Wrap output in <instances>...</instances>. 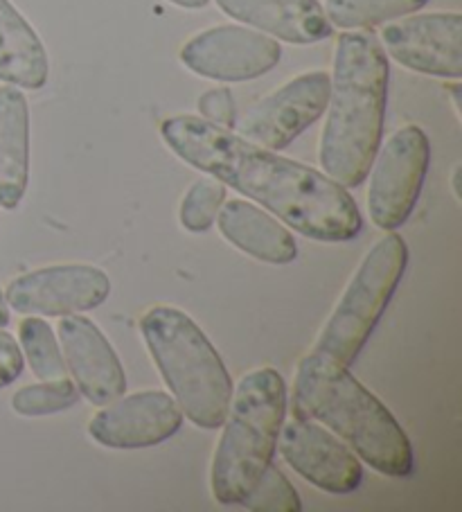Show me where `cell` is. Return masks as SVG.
Segmentation results:
<instances>
[{
    "label": "cell",
    "mask_w": 462,
    "mask_h": 512,
    "mask_svg": "<svg viewBox=\"0 0 462 512\" xmlns=\"http://www.w3.org/2000/svg\"><path fill=\"white\" fill-rule=\"evenodd\" d=\"M278 447L293 472L325 492L348 494L363 481L357 454L314 420L293 416L282 422Z\"/></svg>",
    "instance_id": "obj_13"
},
{
    "label": "cell",
    "mask_w": 462,
    "mask_h": 512,
    "mask_svg": "<svg viewBox=\"0 0 462 512\" xmlns=\"http://www.w3.org/2000/svg\"><path fill=\"white\" fill-rule=\"evenodd\" d=\"M330 88L332 79L323 70L293 77L278 91L255 102L235 122L237 136L280 152L323 116L330 102Z\"/></svg>",
    "instance_id": "obj_8"
},
{
    "label": "cell",
    "mask_w": 462,
    "mask_h": 512,
    "mask_svg": "<svg viewBox=\"0 0 462 512\" xmlns=\"http://www.w3.org/2000/svg\"><path fill=\"white\" fill-rule=\"evenodd\" d=\"M140 334L183 416L201 429H219L233 382L199 325L176 307L158 305L142 314Z\"/></svg>",
    "instance_id": "obj_5"
},
{
    "label": "cell",
    "mask_w": 462,
    "mask_h": 512,
    "mask_svg": "<svg viewBox=\"0 0 462 512\" xmlns=\"http://www.w3.org/2000/svg\"><path fill=\"white\" fill-rule=\"evenodd\" d=\"M282 59L280 43L242 25H217L181 48L183 66L215 82H248L269 73Z\"/></svg>",
    "instance_id": "obj_10"
},
{
    "label": "cell",
    "mask_w": 462,
    "mask_h": 512,
    "mask_svg": "<svg viewBox=\"0 0 462 512\" xmlns=\"http://www.w3.org/2000/svg\"><path fill=\"white\" fill-rule=\"evenodd\" d=\"M219 233L239 251L266 264H289L298 244L278 219L244 199H228L217 213Z\"/></svg>",
    "instance_id": "obj_16"
},
{
    "label": "cell",
    "mask_w": 462,
    "mask_h": 512,
    "mask_svg": "<svg viewBox=\"0 0 462 512\" xmlns=\"http://www.w3.org/2000/svg\"><path fill=\"white\" fill-rule=\"evenodd\" d=\"M458 181H460V165H456V170L451 174V185H453V194H456V199L460 201V188H458Z\"/></svg>",
    "instance_id": "obj_29"
},
{
    "label": "cell",
    "mask_w": 462,
    "mask_h": 512,
    "mask_svg": "<svg viewBox=\"0 0 462 512\" xmlns=\"http://www.w3.org/2000/svg\"><path fill=\"white\" fill-rule=\"evenodd\" d=\"M59 346L79 395L95 406L109 404L127 391V375L109 339L84 314H68L59 321Z\"/></svg>",
    "instance_id": "obj_14"
},
{
    "label": "cell",
    "mask_w": 462,
    "mask_h": 512,
    "mask_svg": "<svg viewBox=\"0 0 462 512\" xmlns=\"http://www.w3.org/2000/svg\"><path fill=\"white\" fill-rule=\"evenodd\" d=\"M111 280L95 264H52L16 276L5 291L7 305L25 316H68L100 307Z\"/></svg>",
    "instance_id": "obj_9"
},
{
    "label": "cell",
    "mask_w": 462,
    "mask_h": 512,
    "mask_svg": "<svg viewBox=\"0 0 462 512\" xmlns=\"http://www.w3.org/2000/svg\"><path fill=\"white\" fill-rule=\"evenodd\" d=\"M330 79L321 167L343 188H357L370 174L386 118L388 55L375 34L343 32Z\"/></svg>",
    "instance_id": "obj_2"
},
{
    "label": "cell",
    "mask_w": 462,
    "mask_h": 512,
    "mask_svg": "<svg viewBox=\"0 0 462 512\" xmlns=\"http://www.w3.org/2000/svg\"><path fill=\"white\" fill-rule=\"evenodd\" d=\"M462 16L458 12L415 14L390 21L381 30V48L415 73L460 79Z\"/></svg>",
    "instance_id": "obj_11"
},
{
    "label": "cell",
    "mask_w": 462,
    "mask_h": 512,
    "mask_svg": "<svg viewBox=\"0 0 462 512\" xmlns=\"http://www.w3.org/2000/svg\"><path fill=\"white\" fill-rule=\"evenodd\" d=\"M242 506L255 512H300L302 501L280 467L269 463L253 488L246 492Z\"/></svg>",
    "instance_id": "obj_23"
},
{
    "label": "cell",
    "mask_w": 462,
    "mask_h": 512,
    "mask_svg": "<svg viewBox=\"0 0 462 512\" xmlns=\"http://www.w3.org/2000/svg\"><path fill=\"white\" fill-rule=\"evenodd\" d=\"M183 425V411L163 391H140L102 404L88 422V436L109 449H145L170 440Z\"/></svg>",
    "instance_id": "obj_12"
},
{
    "label": "cell",
    "mask_w": 462,
    "mask_h": 512,
    "mask_svg": "<svg viewBox=\"0 0 462 512\" xmlns=\"http://www.w3.org/2000/svg\"><path fill=\"white\" fill-rule=\"evenodd\" d=\"M170 3L185 7V10H201V7H206L210 0H170Z\"/></svg>",
    "instance_id": "obj_27"
},
{
    "label": "cell",
    "mask_w": 462,
    "mask_h": 512,
    "mask_svg": "<svg viewBox=\"0 0 462 512\" xmlns=\"http://www.w3.org/2000/svg\"><path fill=\"white\" fill-rule=\"evenodd\" d=\"M429 0H325L327 21L341 30H368L413 14Z\"/></svg>",
    "instance_id": "obj_19"
},
{
    "label": "cell",
    "mask_w": 462,
    "mask_h": 512,
    "mask_svg": "<svg viewBox=\"0 0 462 512\" xmlns=\"http://www.w3.org/2000/svg\"><path fill=\"white\" fill-rule=\"evenodd\" d=\"M431 145L417 125L397 129L370 167L368 213L381 231H397L411 217L429 172Z\"/></svg>",
    "instance_id": "obj_7"
},
{
    "label": "cell",
    "mask_w": 462,
    "mask_h": 512,
    "mask_svg": "<svg viewBox=\"0 0 462 512\" xmlns=\"http://www.w3.org/2000/svg\"><path fill=\"white\" fill-rule=\"evenodd\" d=\"M449 93H451L453 111H456V116L460 118V84H451V86H449Z\"/></svg>",
    "instance_id": "obj_28"
},
{
    "label": "cell",
    "mask_w": 462,
    "mask_h": 512,
    "mask_svg": "<svg viewBox=\"0 0 462 512\" xmlns=\"http://www.w3.org/2000/svg\"><path fill=\"white\" fill-rule=\"evenodd\" d=\"M79 400V388L66 377L46 379V382L23 386L12 397V409L23 418H39L61 413L75 406Z\"/></svg>",
    "instance_id": "obj_21"
},
{
    "label": "cell",
    "mask_w": 462,
    "mask_h": 512,
    "mask_svg": "<svg viewBox=\"0 0 462 512\" xmlns=\"http://www.w3.org/2000/svg\"><path fill=\"white\" fill-rule=\"evenodd\" d=\"M408 264V249L402 235L388 231L363 255L339 303L325 321L307 359L323 366L350 368L366 346L381 314L393 298Z\"/></svg>",
    "instance_id": "obj_6"
},
{
    "label": "cell",
    "mask_w": 462,
    "mask_h": 512,
    "mask_svg": "<svg viewBox=\"0 0 462 512\" xmlns=\"http://www.w3.org/2000/svg\"><path fill=\"white\" fill-rule=\"evenodd\" d=\"M221 12L271 37L309 46L332 34L323 5L318 0H215Z\"/></svg>",
    "instance_id": "obj_15"
},
{
    "label": "cell",
    "mask_w": 462,
    "mask_h": 512,
    "mask_svg": "<svg viewBox=\"0 0 462 512\" xmlns=\"http://www.w3.org/2000/svg\"><path fill=\"white\" fill-rule=\"evenodd\" d=\"M48 75V52L37 30L10 0H0V82L39 91Z\"/></svg>",
    "instance_id": "obj_18"
},
{
    "label": "cell",
    "mask_w": 462,
    "mask_h": 512,
    "mask_svg": "<svg viewBox=\"0 0 462 512\" xmlns=\"http://www.w3.org/2000/svg\"><path fill=\"white\" fill-rule=\"evenodd\" d=\"M21 352L28 359L32 373L39 379H59L66 377V361L59 341L50 325L41 316H28L19 325Z\"/></svg>",
    "instance_id": "obj_20"
},
{
    "label": "cell",
    "mask_w": 462,
    "mask_h": 512,
    "mask_svg": "<svg viewBox=\"0 0 462 512\" xmlns=\"http://www.w3.org/2000/svg\"><path fill=\"white\" fill-rule=\"evenodd\" d=\"M226 201V185L215 176L194 181L183 194L179 217L185 231L190 233H206L215 224L219 208Z\"/></svg>",
    "instance_id": "obj_22"
},
{
    "label": "cell",
    "mask_w": 462,
    "mask_h": 512,
    "mask_svg": "<svg viewBox=\"0 0 462 512\" xmlns=\"http://www.w3.org/2000/svg\"><path fill=\"white\" fill-rule=\"evenodd\" d=\"M23 373V352L19 343L0 328V388L10 386Z\"/></svg>",
    "instance_id": "obj_25"
},
{
    "label": "cell",
    "mask_w": 462,
    "mask_h": 512,
    "mask_svg": "<svg viewBox=\"0 0 462 512\" xmlns=\"http://www.w3.org/2000/svg\"><path fill=\"white\" fill-rule=\"evenodd\" d=\"M161 136L185 163L262 203L309 240L350 242L361 233V213L352 194L325 172L284 158L199 116L167 118Z\"/></svg>",
    "instance_id": "obj_1"
},
{
    "label": "cell",
    "mask_w": 462,
    "mask_h": 512,
    "mask_svg": "<svg viewBox=\"0 0 462 512\" xmlns=\"http://www.w3.org/2000/svg\"><path fill=\"white\" fill-rule=\"evenodd\" d=\"M284 416L287 386L275 368H255L230 397L212 458V494L221 506H237L273 461Z\"/></svg>",
    "instance_id": "obj_4"
},
{
    "label": "cell",
    "mask_w": 462,
    "mask_h": 512,
    "mask_svg": "<svg viewBox=\"0 0 462 512\" xmlns=\"http://www.w3.org/2000/svg\"><path fill=\"white\" fill-rule=\"evenodd\" d=\"M199 113L203 120L212 122V125L235 129L237 122V107L235 97L228 88H212L199 97Z\"/></svg>",
    "instance_id": "obj_24"
},
{
    "label": "cell",
    "mask_w": 462,
    "mask_h": 512,
    "mask_svg": "<svg viewBox=\"0 0 462 512\" xmlns=\"http://www.w3.org/2000/svg\"><path fill=\"white\" fill-rule=\"evenodd\" d=\"M7 325H10V305H7L3 291H0V328H7Z\"/></svg>",
    "instance_id": "obj_26"
},
{
    "label": "cell",
    "mask_w": 462,
    "mask_h": 512,
    "mask_svg": "<svg viewBox=\"0 0 462 512\" xmlns=\"http://www.w3.org/2000/svg\"><path fill=\"white\" fill-rule=\"evenodd\" d=\"M30 179V107L19 86H0V208L14 210Z\"/></svg>",
    "instance_id": "obj_17"
},
{
    "label": "cell",
    "mask_w": 462,
    "mask_h": 512,
    "mask_svg": "<svg viewBox=\"0 0 462 512\" xmlns=\"http://www.w3.org/2000/svg\"><path fill=\"white\" fill-rule=\"evenodd\" d=\"M291 409L343 438L354 454L386 476L413 472L411 440L384 404L348 368L302 357L293 379Z\"/></svg>",
    "instance_id": "obj_3"
}]
</instances>
